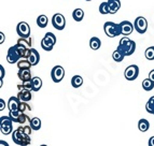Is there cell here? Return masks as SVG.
I'll list each match as a JSON object with an SVG mask.
<instances>
[{"label":"cell","instance_id":"obj_37","mask_svg":"<svg viewBox=\"0 0 154 146\" xmlns=\"http://www.w3.org/2000/svg\"><path fill=\"white\" fill-rule=\"evenodd\" d=\"M5 71L3 69L2 66H0V81H2L3 77H5Z\"/></svg>","mask_w":154,"mask_h":146},{"label":"cell","instance_id":"obj_19","mask_svg":"<svg viewBox=\"0 0 154 146\" xmlns=\"http://www.w3.org/2000/svg\"><path fill=\"white\" fill-rule=\"evenodd\" d=\"M72 17L75 22H81L84 18V11L82 9H75L72 12Z\"/></svg>","mask_w":154,"mask_h":146},{"label":"cell","instance_id":"obj_29","mask_svg":"<svg viewBox=\"0 0 154 146\" xmlns=\"http://www.w3.org/2000/svg\"><path fill=\"white\" fill-rule=\"evenodd\" d=\"M146 110L150 114H154V96L148 100V102L146 104Z\"/></svg>","mask_w":154,"mask_h":146},{"label":"cell","instance_id":"obj_45","mask_svg":"<svg viewBox=\"0 0 154 146\" xmlns=\"http://www.w3.org/2000/svg\"><path fill=\"white\" fill-rule=\"evenodd\" d=\"M153 115H154V114H153Z\"/></svg>","mask_w":154,"mask_h":146},{"label":"cell","instance_id":"obj_25","mask_svg":"<svg viewBox=\"0 0 154 146\" xmlns=\"http://www.w3.org/2000/svg\"><path fill=\"white\" fill-rule=\"evenodd\" d=\"M112 58H113V60L114 61H116V62H121L122 60H123L124 58H125V55L122 53L120 49H116V51L113 52L112 53Z\"/></svg>","mask_w":154,"mask_h":146},{"label":"cell","instance_id":"obj_8","mask_svg":"<svg viewBox=\"0 0 154 146\" xmlns=\"http://www.w3.org/2000/svg\"><path fill=\"white\" fill-rule=\"evenodd\" d=\"M139 75V68L136 64H131L124 71V76L127 81H134Z\"/></svg>","mask_w":154,"mask_h":146},{"label":"cell","instance_id":"obj_33","mask_svg":"<svg viewBox=\"0 0 154 146\" xmlns=\"http://www.w3.org/2000/svg\"><path fill=\"white\" fill-rule=\"evenodd\" d=\"M30 118L28 117V116L26 115L25 113H22L20 114V117H18V121L17 124H20V125H25L26 123H30Z\"/></svg>","mask_w":154,"mask_h":146},{"label":"cell","instance_id":"obj_35","mask_svg":"<svg viewBox=\"0 0 154 146\" xmlns=\"http://www.w3.org/2000/svg\"><path fill=\"white\" fill-rule=\"evenodd\" d=\"M30 111L31 110V108L30 106H29L28 104H27V102H20V106H18V111H20V112H22V113H24L25 112V111Z\"/></svg>","mask_w":154,"mask_h":146},{"label":"cell","instance_id":"obj_23","mask_svg":"<svg viewBox=\"0 0 154 146\" xmlns=\"http://www.w3.org/2000/svg\"><path fill=\"white\" fill-rule=\"evenodd\" d=\"M142 88H143L146 91H150V90H152L154 88V82L151 81L149 77L143 79V81H142Z\"/></svg>","mask_w":154,"mask_h":146},{"label":"cell","instance_id":"obj_40","mask_svg":"<svg viewBox=\"0 0 154 146\" xmlns=\"http://www.w3.org/2000/svg\"><path fill=\"white\" fill-rule=\"evenodd\" d=\"M5 39V34H3V32H0V44L3 43Z\"/></svg>","mask_w":154,"mask_h":146},{"label":"cell","instance_id":"obj_42","mask_svg":"<svg viewBox=\"0 0 154 146\" xmlns=\"http://www.w3.org/2000/svg\"><path fill=\"white\" fill-rule=\"evenodd\" d=\"M0 146H9V144L5 141H2V140H1V141H0Z\"/></svg>","mask_w":154,"mask_h":146},{"label":"cell","instance_id":"obj_11","mask_svg":"<svg viewBox=\"0 0 154 146\" xmlns=\"http://www.w3.org/2000/svg\"><path fill=\"white\" fill-rule=\"evenodd\" d=\"M16 32L21 38H29L30 37V27L26 22H21L16 26Z\"/></svg>","mask_w":154,"mask_h":146},{"label":"cell","instance_id":"obj_13","mask_svg":"<svg viewBox=\"0 0 154 146\" xmlns=\"http://www.w3.org/2000/svg\"><path fill=\"white\" fill-rule=\"evenodd\" d=\"M18 100L22 102H28L32 99V95H31V90L28 89H22L18 91L17 94Z\"/></svg>","mask_w":154,"mask_h":146},{"label":"cell","instance_id":"obj_12","mask_svg":"<svg viewBox=\"0 0 154 146\" xmlns=\"http://www.w3.org/2000/svg\"><path fill=\"white\" fill-rule=\"evenodd\" d=\"M120 27H121V34L125 37L129 36L135 28L133 24L128 21H123L122 23H120Z\"/></svg>","mask_w":154,"mask_h":146},{"label":"cell","instance_id":"obj_27","mask_svg":"<svg viewBox=\"0 0 154 146\" xmlns=\"http://www.w3.org/2000/svg\"><path fill=\"white\" fill-rule=\"evenodd\" d=\"M17 44L24 46V47H26V49H31V40L28 38H21L20 37V39L17 40Z\"/></svg>","mask_w":154,"mask_h":146},{"label":"cell","instance_id":"obj_32","mask_svg":"<svg viewBox=\"0 0 154 146\" xmlns=\"http://www.w3.org/2000/svg\"><path fill=\"white\" fill-rule=\"evenodd\" d=\"M144 56L148 60H154V46H150L146 49Z\"/></svg>","mask_w":154,"mask_h":146},{"label":"cell","instance_id":"obj_43","mask_svg":"<svg viewBox=\"0 0 154 146\" xmlns=\"http://www.w3.org/2000/svg\"><path fill=\"white\" fill-rule=\"evenodd\" d=\"M40 146H48V145H45V144H42V145H40Z\"/></svg>","mask_w":154,"mask_h":146},{"label":"cell","instance_id":"obj_36","mask_svg":"<svg viewBox=\"0 0 154 146\" xmlns=\"http://www.w3.org/2000/svg\"><path fill=\"white\" fill-rule=\"evenodd\" d=\"M18 129H21L22 131H24V132H25L26 134H28V136H30L31 131H32V128L30 127V125L24 126V127H18Z\"/></svg>","mask_w":154,"mask_h":146},{"label":"cell","instance_id":"obj_4","mask_svg":"<svg viewBox=\"0 0 154 146\" xmlns=\"http://www.w3.org/2000/svg\"><path fill=\"white\" fill-rule=\"evenodd\" d=\"M103 30H105V34L109 38H114V37H118L120 34H122L120 24H116L113 23V22H107V23H105Z\"/></svg>","mask_w":154,"mask_h":146},{"label":"cell","instance_id":"obj_16","mask_svg":"<svg viewBox=\"0 0 154 146\" xmlns=\"http://www.w3.org/2000/svg\"><path fill=\"white\" fill-rule=\"evenodd\" d=\"M109 5V10H110V14H116L120 8H121V1L120 0H108L107 1Z\"/></svg>","mask_w":154,"mask_h":146},{"label":"cell","instance_id":"obj_38","mask_svg":"<svg viewBox=\"0 0 154 146\" xmlns=\"http://www.w3.org/2000/svg\"><path fill=\"white\" fill-rule=\"evenodd\" d=\"M5 108V103L3 101V99H0V111H3Z\"/></svg>","mask_w":154,"mask_h":146},{"label":"cell","instance_id":"obj_21","mask_svg":"<svg viewBox=\"0 0 154 146\" xmlns=\"http://www.w3.org/2000/svg\"><path fill=\"white\" fill-rule=\"evenodd\" d=\"M100 46H101V41H100L97 37H93V38H91V40H90L91 49H94V51H97V49H99Z\"/></svg>","mask_w":154,"mask_h":146},{"label":"cell","instance_id":"obj_9","mask_svg":"<svg viewBox=\"0 0 154 146\" xmlns=\"http://www.w3.org/2000/svg\"><path fill=\"white\" fill-rule=\"evenodd\" d=\"M52 24H53V27L57 30H63L66 26V19H65V16L60 13H56L53 15L52 18Z\"/></svg>","mask_w":154,"mask_h":146},{"label":"cell","instance_id":"obj_31","mask_svg":"<svg viewBox=\"0 0 154 146\" xmlns=\"http://www.w3.org/2000/svg\"><path fill=\"white\" fill-rule=\"evenodd\" d=\"M99 13H100V14H103V15H106V14H110V10H109L108 2L100 3V5H99Z\"/></svg>","mask_w":154,"mask_h":146},{"label":"cell","instance_id":"obj_34","mask_svg":"<svg viewBox=\"0 0 154 146\" xmlns=\"http://www.w3.org/2000/svg\"><path fill=\"white\" fill-rule=\"evenodd\" d=\"M20 114H21L20 111H10L9 116H10V118L13 121V123H17L18 117H20Z\"/></svg>","mask_w":154,"mask_h":146},{"label":"cell","instance_id":"obj_22","mask_svg":"<svg viewBox=\"0 0 154 146\" xmlns=\"http://www.w3.org/2000/svg\"><path fill=\"white\" fill-rule=\"evenodd\" d=\"M149 128H150V123L146 119L142 118V119H140L138 121V129L141 132H146V131L149 130Z\"/></svg>","mask_w":154,"mask_h":146},{"label":"cell","instance_id":"obj_6","mask_svg":"<svg viewBox=\"0 0 154 146\" xmlns=\"http://www.w3.org/2000/svg\"><path fill=\"white\" fill-rule=\"evenodd\" d=\"M13 121L10 118V116H1L0 117V130L1 133L5 136L12 133L13 132Z\"/></svg>","mask_w":154,"mask_h":146},{"label":"cell","instance_id":"obj_28","mask_svg":"<svg viewBox=\"0 0 154 146\" xmlns=\"http://www.w3.org/2000/svg\"><path fill=\"white\" fill-rule=\"evenodd\" d=\"M31 64L29 62L28 59H21V60H18L17 62V68L18 69H30Z\"/></svg>","mask_w":154,"mask_h":146},{"label":"cell","instance_id":"obj_39","mask_svg":"<svg viewBox=\"0 0 154 146\" xmlns=\"http://www.w3.org/2000/svg\"><path fill=\"white\" fill-rule=\"evenodd\" d=\"M149 79L154 82V69L150 71V73H149Z\"/></svg>","mask_w":154,"mask_h":146},{"label":"cell","instance_id":"obj_44","mask_svg":"<svg viewBox=\"0 0 154 146\" xmlns=\"http://www.w3.org/2000/svg\"><path fill=\"white\" fill-rule=\"evenodd\" d=\"M86 1H91V0H86Z\"/></svg>","mask_w":154,"mask_h":146},{"label":"cell","instance_id":"obj_1","mask_svg":"<svg viewBox=\"0 0 154 146\" xmlns=\"http://www.w3.org/2000/svg\"><path fill=\"white\" fill-rule=\"evenodd\" d=\"M29 52H30V49H26L24 46L16 43L15 45L11 46L10 49H8L7 61L9 64H17L18 60H21L22 58H28Z\"/></svg>","mask_w":154,"mask_h":146},{"label":"cell","instance_id":"obj_17","mask_svg":"<svg viewBox=\"0 0 154 146\" xmlns=\"http://www.w3.org/2000/svg\"><path fill=\"white\" fill-rule=\"evenodd\" d=\"M20 102H21V101L18 100L17 97H11L10 99H9V102H8L9 111H18Z\"/></svg>","mask_w":154,"mask_h":146},{"label":"cell","instance_id":"obj_30","mask_svg":"<svg viewBox=\"0 0 154 146\" xmlns=\"http://www.w3.org/2000/svg\"><path fill=\"white\" fill-rule=\"evenodd\" d=\"M17 89L18 90H22V89L32 90V82H31V81H26V82H23L21 85H17Z\"/></svg>","mask_w":154,"mask_h":146},{"label":"cell","instance_id":"obj_3","mask_svg":"<svg viewBox=\"0 0 154 146\" xmlns=\"http://www.w3.org/2000/svg\"><path fill=\"white\" fill-rule=\"evenodd\" d=\"M12 140L15 144L20 146H27L31 143L30 136L26 134L21 129H16L12 132Z\"/></svg>","mask_w":154,"mask_h":146},{"label":"cell","instance_id":"obj_14","mask_svg":"<svg viewBox=\"0 0 154 146\" xmlns=\"http://www.w3.org/2000/svg\"><path fill=\"white\" fill-rule=\"evenodd\" d=\"M29 60V62L31 64V66H37L40 61V55H39L38 51L35 49H30L29 52V56L27 58Z\"/></svg>","mask_w":154,"mask_h":146},{"label":"cell","instance_id":"obj_10","mask_svg":"<svg viewBox=\"0 0 154 146\" xmlns=\"http://www.w3.org/2000/svg\"><path fill=\"white\" fill-rule=\"evenodd\" d=\"M65 76V69L62 66H55L51 71V77L54 83L62 82V79Z\"/></svg>","mask_w":154,"mask_h":146},{"label":"cell","instance_id":"obj_41","mask_svg":"<svg viewBox=\"0 0 154 146\" xmlns=\"http://www.w3.org/2000/svg\"><path fill=\"white\" fill-rule=\"evenodd\" d=\"M149 146H154V136H151L149 139Z\"/></svg>","mask_w":154,"mask_h":146},{"label":"cell","instance_id":"obj_20","mask_svg":"<svg viewBox=\"0 0 154 146\" xmlns=\"http://www.w3.org/2000/svg\"><path fill=\"white\" fill-rule=\"evenodd\" d=\"M49 23V19H48V16L42 14V15H39L37 18V25L40 27V28H45Z\"/></svg>","mask_w":154,"mask_h":146},{"label":"cell","instance_id":"obj_2","mask_svg":"<svg viewBox=\"0 0 154 146\" xmlns=\"http://www.w3.org/2000/svg\"><path fill=\"white\" fill-rule=\"evenodd\" d=\"M118 49H120L125 56H131V55L134 54V52L136 51V43H135V41H133L129 38L124 36L120 40Z\"/></svg>","mask_w":154,"mask_h":146},{"label":"cell","instance_id":"obj_5","mask_svg":"<svg viewBox=\"0 0 154 146\" xmlns=\"http://www.w3.org/2000/svg\"><path fill=\"white\" fill-rule=\"evenodd\" d=\"M56 44V37L52 32H46L44 38L41 40V47L44 51H52L54 45Z\"/></svg>","mask_w":154,"mask_h":146},{"label":"cell","instance_id":"obj_24","mask_svg":"<svg viewBox=\"0 0 154 146\" xmlns=\"http://www.w3.org/2000/svg\"><path fill=\"white\" fill-rule=\"evenodd\" d=\"M83 84V79L82 76H80V75H75V76L71 79V85L72 87L75 88H79L80 86H82Z\"/></svg>","mask_w":154,"mask_h":146},{"label":"cell","instance_id":"obj_7","mask_svg":"<svg viewBox=\"0 0 154 146\" xmlns=\"http://www.w3.org/2000/svg\"><path fill=\"white\" fill-rule=\"evenodd\" d=\"M134 27L135 30L139 34H144L148 29V21L146 19V17L143 16H138L134 22Z\"/></svg>","mask_w":154,"mask_h":146},{"label":"cell","instance_id":"obj_26","mask_svg":"<svg viewBox=\"0 0 154 146\" xmlns=\"http://www.w3.org/2000/svg\"><path fill=\"white\" fill-rule=\"evenodd\" d=\"M29 125H30V127L32 128V130H36V131L40 130V128H41V121H40L38 117H33V118H31Z\"/></svg>","mask_w":154,"mask_h":146},{"label":"cell","instance_id":"obj_15","mask_svg":"<svg viewBox=\"0 0 154 146\" xmlns=\"http://www.w3.org/2000/svg\"><path fill=\"white\" fill-rule=\"evenodd\" d=\"M17 76H18V79H21L22 82L31 81V79H32V76H31L30 69H18Z\"/></svg>","mask_w":154,"mask_h":146},{"label":"cell","instance_id":"obj_18","mask_svg":"<svg viewBox=\"0 0 154 146\" xmlns=\"http://www.w3.org/2000/svg\"><path fill=\"white\" fill-rule=\"evenodd\" d=\"M32 82V91H39L42 87V79L39 76H35L31 79Z\"/></svg>","mask_w":154,"mask_h":146}]
</instances>
